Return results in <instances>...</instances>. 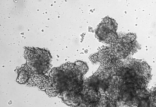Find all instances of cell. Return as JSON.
<instances>
[{"label": "cell", "mask_w": 156, "mask_h": 107, "mask_svg": "<svg viewBox=\"0 0 156 107\" xmlns=\"http://www.w3.org/2000/svg\"><path fill=\"white\" fill-rule=\"evenodd\" d=\"M84 74L75 63H68L54 68L47 76L43 91L52 97L68 91L81 93L84 88Z\"/></svg>", "instance_id": "obj_1"}, {"label": "cell", "mask_w": 156, "mask_h": 107, "mask_svg": "<svg viewBox=\"0 0 156 107\" xmlns=\"http://www.w3.org/2000/svg\"><path fill=\"white\" fill-rule=\"evenodd\" d=\"M25 64L31 75H44L49 70L51 56L46 50L39 48L25 47Z\"/></svg>", "instance_id": "obj_2"}, {"label": "cell", "mask_w": 156, "mask_h": 107, "mask_svg": "<svg viewBox=\"0 0 156 107\" xmlns=\"http://www.w3.org/2000/svg\"><path fill=\"white\" fill-rule=\"evenodd\" d=\"M110 47L116 56L121 60L133 55L140 49L136 35L132 33L118 35L117 39Z\"/></svg>", "instance_id": "obj_3"}, {"label": "cell", "mask_w": 156, "mask_h": 107, "mask_svg": "<svg viewBox=\"0 0 156 107\" xmlns=\"http://www.w3.org/2000/svg\"><path fill=\"white\" fill-rule=\"evenodd\" d=\"M117 24L115 20L109 17L103 19L96 29V37L102 43L112 44L118 37L116 33Z\"/></svg>", "instance_id": "obj_4"}, {"label": "cell", "mask_w": 156, "mask_h": 107, "mask_svg": "<svg viewBox=\"0 0 156 107\" xmlns=\"http://www.w3.org/2000/svg\"><path fill=\"white\" fill-rule=\"evenodd\" d=\"M90 60L94 63H100L101 65L110 66L121 59H119L110 47H105L98 53L91 55Z\"/></svg>", "instance_id": "obj_5"}, {"label": "cell", "mask_w": 156, "mask_h": 107, "mask_svg": "<svg viewBox=\"0 0 156 107\" xmlns=\"http://www.w3.org/2000/svg\"><path fill=\"white\" fill-rule=\"evenodd\" d=\"M102 95L98 91L84 86L81 92L80 106H99Z\"/></svg>", "instance_id": "obj_6"}, {"label": "cell", "mask_w": 156, "mask_h": 107, "mask_svg": "<svg viewBox=\"0 0 156 107\" xmlns=\"http://www.w3.org/2000/svg\"><path fill=\"white\" fill-rule=\"evenodd\" d=\"M17 73L18 74L17 81L21 84H25L27 83L30 77V73L26 65L18 69Z\"/></svg>", "instance_id": "obj_7"}]
</instances>
